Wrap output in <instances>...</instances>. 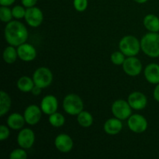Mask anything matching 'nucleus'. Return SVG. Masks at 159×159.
Instances as JSON below:
<instances>
[{
    "label": "nucleus",
    "instance_id": "nucleus-35",
    "mask_svg": "<svg viewBox=\"0 0 159 159\" xmlns=\"http://www.w3.org/2000/svg\"><path fill=\"white\" fill-rule=\"evenodd\" d=\"M134 2H136L137 3H139V4H143V3L147 2L148 0H134Z\"/></svg>",
    "mask_w": 159,
    "mask_h": 159
},
{
    "label": "nucleus",
    "instance_id": "nucleus-26",
    "mask_svg": "<svg viewBox=\"0 0 159 159\" xmlns=\"http://www.w3.org/2000/svg\"><path fill=\"white\" fill-rule=\"evenodd\" d=\"M125 57L126 56L120 51H115L110 56V60L115 65H122L126 59Z\"/></svg>",
    "mask_w": 159,
    "mask_h": 159
},
{
    "label": "nucleus",
    "instance_id": "nucleus-29",
    "mask_svg": "<svg viewBox=\"0 0 159 159\" xmlns=\"http://www.w3.org/2000/svg\"><path fill=\"white\" fill-rule=\"evenodd\" d=\"M73 5L78 12H84L88 7V0H74Z\"/></svg>",
    "mask_w": 159,
    "mask_h": 159
},
{
    "label": "nucleus",
    "instance_id": "nucleus-3",
    "mask_svg": "<svg viewBox=\"0 0 159 159\" xmlns=\"http://www.w3.org/2000/svg\"><path fill=\"white\" fill-rule=\"evenodd\" d=\"M120 51L126 57L136 56L139 54L141 48V41L134 36H124L119 43Z\"/></svg>",
    "mask_w": 159,
    "mask_h": 159
},
{
    "label": "nucleus",
    "instance_id": "nucleus-13",
    "mask_svg": "<svg viewBox=\"0 0 159 159\" xmlns=\"http://www.w3.org/2000/svg\"><path fill=\"white\" fill-rule=\"evenodd\" d=\"M54 146L59 152L68 153L74 146V142L71 137L66 134H60L54 139Z\"/></svg>",
    "mask_w": 159,
    "mask_h": 159
},
{
    "label": "nucleus",
    "instance_id": "nucleus-17",
    "mask_svg": "<svg viewBox=\"0 0 159 159\" xmlns=\"http://www.w3.org/2000/svg\"><path fill=\"white\" fill-rule=\"evenodd\" d=\"M123 123L122 120L118 118H110L107 120L103 125V130L107 134L116 135L122 130Z\"/></svg>",
    "mask_w": 159,
    "mask_h": 159
},
{
    "label": "nucleus",
    "instance_id": "nucleus-23",
    "mask_svg": "<svg viewBox=\"0 0 159 159\" xmlns=\"http://www.w3.org/2000/svg\"><path fill=\"white\" fill-rule=\"evenodd\" d=\"M2 57L4 61L7 64L14 63L18 57L17 49H16L15 47L12 46V45L6 47L3 51Z\"/></svg>",
    "mask_w": 159,
    "mask_h": 159
},
{
    "label": "nucleus",
    "instance_id": "nucleus-9",
    "mask_svg": "<svg viewBox=\"0 0 159 159\" xmlns=\"http://www.w3.org/2000/svg\"><path fill=\"white\" fill-rule=\"evenodd\" d=\"M24 18L30 26L38 27L43 23V14L41 9L36 6H33V7L26 8Z\"/></svg>",
    "mask_w": 159,
    "mask_h": 159
},
{
    "label": "nucleus",
    "instance_id": "nucleus-1",
    "mask_svg": "<svg viewBox=\"0 0 159 159\" xmlns=\"http://www.w3.org/2000/svg\"><path fill=\"white\" fill-rule=\"evenodd\" d=\"M4 36L9 45L18 47L26 43L28 39V30L23 23L12 20L6 24L4 30Z\"/></svg>",
    "mask_w": 159,
    "mask_h": 159
},
{
    "label": "nucleus",
    "instance_id": "nucleus-15",
    "mask_svg": "<svg viewBox=\"0 0 159 159\" xmlns=\"http://www.w3.org/2000/svg\"><path fill=\"white\" fill-rule=\"evenodd\" d=\"M40 108L43 113L48 116L55 113L58 108L57 99L53 95H47L40 102Z\"/></svg>",
    "mask_w": 159,
    "mask_h": 159
},
{
    "label": "nucleus",
    "instance_id": "nucleus-4",
    "mask_svg": "<svg viewBox=\"0 0 159 159\" xmlns=\"http://www.w3.org/2000/svg\"><path fill=\"white\" fill-rule=\"evenodd\" d=\"M63 108L68 114L71 116H77L83 110V101L79 96L71 93L67 95L64 98Z\"/></svg>",
    "mask_w": 159,
    "mask_h": 159
},
{
    "label": "nucleus",
    "instance_id": "nucleus-25",
    "mask_svg": "<svg viewBox=\"0 0 159 159\" xmlns=\"http://www.w3.org/2000/svg\"><path fill=\"white\" fill-rule=\"evenodd\" d=\"M12 9L9 8V6H1L0 8V20L3 23H9L12 20Z\"/></svg>",
    "mask_w": 159,
    "mask_h": 159
},
{
    "label": "nucleus",
    "instance_id": "nucleus-18",
    "mask_svg": "<svg viewBox=\"0 0 159 159\" xmlns=\"http://www.w3.org/2000/svg\"><path fill=\"white\" fill-rule=\"evenodd\" d=\"M25 123H26V120H25L24 116L18 113H12L7 118L8 127L14 130L23 129Z\"/></svg>",
    "mask_w": 159,
    "mask_h": 159
},
{
    "label": "nucleus",
    "instance_id": "nucleus-27",
    "mask_svg": "<svg viewBox=\"0 0 159 159\" xmlns=\"http://www.w3.org/2000/svg\"><path fill=\"white\" fill-rule=\"evenodd\" d=\"M26 149L20 148L14 149L13 151L9 154V158L10 159H26L27 158V153Z\"/></svg>",
    "mask_w": 159,
    "mask_h": 159
},
{
    "label": "nucleus",
    "instance_id": "nucleus-31",
    "mask_svg": "<svg viewBox=\"0 0 159 159\" xmlns=\"http://www.w3.org/2000/svg\"><path fill=\"white\" fill-rule=\"evenodd\" d=\"M37 1H38V0H21V2L22 5H23L24 7L30 8L33 7V6H35Z\"/></svg>",
    "mask_w": 159,
    "mask_h": 159
},
{
    "label": "nucleus",
    "instance_id": "nucleus-22",
    "mask_svg": "<svg viewBox=\"0 0 159 159\" xmlns=\"http://www.w3.org/2000/svg\"><path fill=\"white\" fill-rule=\"evenodd\" d=\"M77 121L81 127L84 128H88L93 125V116L89 112L82 110L80 113L77 115Z\"/></svg>",
    "mask_w": 159,
    "mask_h": 159
},
{
    "label": "nucleus",
    "instance_id": "nucleus-12",
    "mask_svg": "<svg viewBox=\"0 0 159 159\" xmlns=\"http://www.w3.org/2000/svg\"><path fill=\"white\" fill-rule=\"evenodd\" d=\"M17 53L19 58L25 62L32 61L37 57L36 48L28 43H23L17 47Z\"/></svg>",
    "mask_w": 159,
    "mask_h": 159
},
{
    "label": "nucleus",
    "instance_id": "nucleus-11",
    "mask_svg": "<svg viewBox=\"0 0 159 159\" xmlns=\"http://www.w3.org/2000/svg\"><path fill=\"white\" fill-rule=\"evenodd\" d=\"M42 113L43 111L41 110L40 107L34 104L28 106L23 113L26 123L31 126L37 124L41 119Z\"/></svg>",
    "mask_w": 159,
    "mask_h": 159
},
{
    "label": "nucleus",
    "instance_id": "nucleus-21",
    "mask_svg": "<svg viewBox=\"0 0 159 159\" xmlns=\"http://www.w3.org/2000/svg\"><path fill=\"white\" fill-rule=\"evenodd\" d=\"M12 106V99L5 91L0 92V116H3L9 111Z\"/></svg>",
    "mask_w": 159,
    "mask_h": 159
},
{
    "label": "nucleus",
    "instance_id": "nucleus-24",
    "mask_svg": "<svg viewBox=\"0 0 159 159\" xmlns=\"http://www.w3.org/2000/svg\"><path fill=\"white\" fill-rule=\"evenodd\" d=\"M48 121H49L50 124L52 127L57 128V127H62L65 124V118L61 113H58V112H55V113L49 115Z\"/></svg>",
    "mask_w": 159,
    "mask_h": 159
},
{
    "label": "nucleus",
    "instance_id": "nucleus-7",
    "mask_svg": "<svg viewBox=\"0 0 159 159\" xmlns=\"http://www.w3.org/2000/svg\"><path fill=\"white\" fill-rule=\"evenodd\" d=\"M122 66L124 72L127 75L132 76V77L139 75L142 71L143 68L141 61L135 56L127 57L124 61Z\"/></svg>",
    "mask_w": 159,
    "mask_h": 159
},
{
    "label": "nucleus",
    "instance_id": "nucleus-19",
    "mask_svg": "<svg viewBox=\"0 0 159 159\" xmlns=\"http://www.w3.org/2000/svg\"><path fill=\"white\" fill-rule=\"evenodd\" d=\"M143 24L149 32H159V18L154 14H148L145 16L143 20Z\"/></svg>",
    "mask_w": 159,
    "mask_h": 159
},
{
    "label": "nucleus",
    "instance_id": "nucleus-6",
    "mask_svg": "<svg viewBox=\"0 0 159 159\" xmlns=\"http://www.w3.org/2000/svg\"><path fill=\"white\" fill-rule=\"evenodd\" d=\"M131 107L127 101L117 99L112 104L111 110L113 116L121 120H127L131 116Z\"/></svg>",
    "mask_w": 159,
    "mask_h": 159
},
{
    "label": "nucleus",
    "instance_id": "nucleus-30",
    "mask_svg": "<svg viewBox=\"0 0 159 159\" xmlns=\"http://www.w3.org/2000/svg\"><path fill=\"white\" fill-rule=\"evenodd\" d=\"M9 128V127L6 125L0 126V141H3L9 138V134H10Z\"/></svg>",
    "mask_w": 159,
    "mask_h": 159
},
{
    "label": "nucleus",
    "instance_id": "nucleus-14",
    "mask_svg": "<svg viewBox=\"0 0 159 159\" xmlns=\"http://www.w3.org/2000/svg\"><path fill=\"white\" fill-rule=\"evenodd\" d=\"M127 102L133 110H144L148 104L147 96L141 92H134L130 93L127 99Z\"/></svg>",
    "mask_w": 159,
    "mask_h": 159
},
{
    "label": "nucleus",
    "instance_id": "nucleus-8",
    "mask_svg": "<svg viewBox=\"0 0 159 159\" xmlns=\"http://www.w3.org/2000/svg\"><path fill=\"white\" fill-rule=\"evenodd\" d=\"M127 126L134 133L141 134L147 130L148 124L144 116L141 114H134L128 118Z\"/></svg>",
    "mask_w": 159,
    "mask_h": 159
},
{
    "label": "nucleus",
    "instance_id": "nucleus-5",
    "mask_svg": "<svg viewBox=\"0 0 159 159\" xmlns=\"http://www.w3.org/2000/svg\"><path fill=\"white\" fill-rule=\"evenodd\" d=\"M53 74L51 70L46 67L38 68L33 75V79L35 85L41 89L48 88L53 82Z\"/></svg>",
    "mask_w": 159,
    "mask_h": 159
},
{
    "label": "nucleus",
    "instance_id": "nucleus-32",
    "mask_svg": "<svg viewBox=\"0 0 159 159\" xmlns=\"http://www.w3.org/2000/svg\"><path fill=\"white\" fill-rule=\"evenodd\" d=\"M153 97L157 102H159V83L157 84L156 86H155V89L153 92Z\"/></svg>",
    "mask_w": 159,
    "mask_h": 159
},
{
    "label": "nucleus",
    "instance_id": "nucleus-2",
    "mask_svg": "<svg viewBox=\"0 0 159 159\" xmlns=\"http://www.w3.org/2000/svg\"><path fill=\"white\" fill-rule=\"evenodd\" d=\"M141 48L144 54L150 57H159V34L150 32L141 40Z\"/></svg>",
    "mask_w": 159,
    "mask_h": 159
},
{
    "label": "nucleus",
    "instance_id": "nucleus-28",
    "mask_svg": "<svg viewBox=\"0 0 159 159\" xmlns=\"http://www.w3.org/2000/svg\"><path fill=\"white\" fill-rule=\"evenodd\" d=\"M26 9H25V7L23 6H19V5L18 6H15L12 9L13 18L16 19V20L24 18L25 15H26Z\"/></svg>",
    "mask_w": 159,
    "mask_h": 159
},
{
    "label": "nucleus",
    "instance_id": "nucleus-20",
    "mask_svg": "<svg viewBox=\"0 0 159 159\" xmlns=\"http://www.w3.org/2000/svg\"><path fill=\"white\" fill-rule=\"evenodd\" d=\"M34 79H31L29 76H22L18 79L16 82V86L23 93H30L32 91L34 87Z\"/></svg>",
    "mask_w": 159,
    "mask_h": 159
},
{
    "label": "nucleus",
    "instance_id": "nucleus-16",
    "mask_svg": "<svg viewBox=\"0 0 159 159\" xmlns=\"http://www.w3.org/2000/svg\"><path fill=\"white\" fill-rule=\"evenodd\" d=\"M146 80L151 84L157 85L159 83V65L151 63L145 67L144 71Z\"/></svg>",
    "mask_w": 159,
    "mask_h": 159
},
{
    "label": "nucleus",
    "instance_id": "nucleus-34",
    "mask_svg": "<svg viewBox=\"0 0 159 159\" xmlns=\"http://www.w3.org/2000/svg\"><path fill=\"white\" fill-rule=\"evenodd\" d=\"M15 2L16 0H0V4H1V6H9L13 4Z\"/></svg>",
    "mask_w": 159,
    "mask_h": 159
},
{
    "label": "nucleus",
    "instance_id": "nucleus-10",
    "mask_svg": "<svg viewBox=\"0 0 159 159\" xmlns=\"http://www.w3.org/2000/svg\"><path fill=\"white\" fill-rule=\"evenodd\" d=\"M35 142V134L31 129L23 128L17 136V144L20 148L29 149Z\"/></svg>",
    "mask_w": 159,
    "mask_h": 159
},
{
    "label": "nucleus",
    "instance_id": "nucleus-33",
    "mask_svg": "<svg viewBox=\"0 0 159 159\" xmlns=\"http://www.w3.org/2000/svg\"><path fill=\"white\" fill-rule=\"evenodd\" d=\"M41 89H42L40 88V87L37 86V85H34V87L33 88L31 93H33V95H34V96H39V95L41 93Z\"/></svg>",
    "mask_w": 159,
    "mask_h": 159
}]
</instances>
